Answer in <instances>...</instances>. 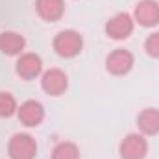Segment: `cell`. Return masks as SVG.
<instances>
[{
	"label": "cell",
	"mask_w": 159,
	"mask_h": 159,
	"mask_svg": "<svg viewBox=\"0 0 159 159\" xmlns=\"http://www.w3.org/2000/svg\"><path fill=\"white\" fill-rule=\"evenodd\" d=\"M83 35L78 30H61L54 35L52 39V48L54 52L63 57V59H72L83 52Z\"/></svg>",
	"instance_id": "1"
},
{
	"label": "cell",
	"mask_w": 159,
	"mask_h": 159,
	"mask_svg": "<svg viewBox=\"0 0 159 159\" xmlns=\"http://www.w3.org/2000/svg\"><path fill=\"white\" fill-rule=\"evenodd\" d=\"M135 30V20L131 17V13L128 11H120L115 13L113 17H109L104 24V32L109 39L113 41H126L131 37Z\"/></svg>",
	"instance_id": "2"
},
{
	"label": "cell",
	"mask_w": 159,
	"mask_h": 159,
	"mask_svg": "<svg viewBox=\"0 0 159 159\" xmlns=\"http://www.w3.org/2000/svg\"><path fill=\"white\" fill-rule=\"evenodd\" d=\"M37 141L30 133H13L7 141V156L9 159H35L37 157Z\"/></svg>",
	"instance_id": "3"
},
{
	"label": "cell",
	"mask_w": 159,
	"mask_h": 159,
	"mask_svg": "<svg viewBox=\"0 0 159 159\" xmlns=\"http://www.w3.org/2000/svg\"><path fill=\"white\" fill-rule=\"evenodd\" d=\"M148 150H150L148 139L139 131L128 133L119 144L120 159H146Z\"/></svg>",
	"instance_id": "4"
},
{
	"label": "cell",
	"mask_w": 159,
	"mask_h": 159,
	"mask_svg": "<svg viewBox=\"0 0 159 159\" xmlns=\"http://www.w3.org/2000/svg\"><path fill=\"white\" fill-rule=\"evenodd\" d=\"M41 89L48 94V96H63L69 89V76L65 70L54 67V69H46L41 74Z\"/></svg>",
	"instance_id": "5"
},
{
	"label": "cell",
	"mask_w": 159,
	"mask_h": 159,
	"mask_svg": "<svg viewBox=\"0 0 159 159\" xmlns=\"http://www.w3.org/2000/svg\"><path fill=\"white\" fill-rule=\"evenodd\" d=\"M135 57L128 48H115L106 57V70L111 76H126L131 72Z\"/></svg>",
	"instance_id": "6"
},
{
	"label": "cell",
	"mask_w": 159,
	"mask_h": 159,
	"mask_svg": "<svg viewBox=\"0 0 159 159\" xmlns=\"http://www.w3.org/2000/svg\"><path fill=\"white\" fill-rule=\"evenodd\" d=\"M15 72L19 78L24 81H32L35 78H41L43 74V59L35 52H24L15 61Z\"/></svg>",
	"instance_id": "7"
},
{
	"label": "cell",
	"mask_w": 159,
	"mask_h": 159,
	"mask_svg": "<svg viewBox=\"0 0 159 159\" xmlns=\"http://www.w3.org/2000/svg\"><path fill=\"white\" fill-rule=\"evenodd\" d=\"M135 24L143 28H156L159 24V2L157 0H139L131 13Z\"/></svg>",
	"instance_id": "8"
},
{
	"label": "cell",
	"mask_w": 159,
	"mask_h": 159,
	"mask_svg": "<svg viewBox=\"0 0 159 159\" xmlns=\"http://www.w3.org/2000/svg\"><path fill=\"white\" fill-rule=\"evenodd\" d=\"M44 117H46V111H44V106L39 100H24L17 109V119L26 128L41 126Z\"/></svg>",
	"instance_id": "9"
},
{
	"label": "cell",
	"mask_w": 159,
	"mask_h": 159,
	"mask_svg": "<svg viewBox=\"0 0 159 159\" xmlns=\"http://www.w3.org/2000/svg\"><path fill=\"white\" fill-rule=\"evenodd\" d=\"M24 50H26V39L22 34L13 30L0 32V52L4 56L19 57L20 54H24Z\"/></svg>",
	"instance_id": "10"
},
{
	"label": "cell",
	"mask_w": 159,
	"mask_h": 159,
	"mask_svg": "<svg viewBox=\"0 0 159 159\" xmlns=\"http://www.w3.org/2000/svg\"><path fill=\"white\" fill-rule=\"evenodd\" d=\"M67 11L65 0H35V13L44 22H57Z\"/></svg>",
	"instance_id": "11"
},
{
	"label": "cell",
	"mask_w": 159,
	"mask_h": 159,
	"mask_svg": "<svg viewBox=\"0 0 159 159\" xmlns=\"http://www.w3.org/2000/svg\"><path fill=\"white\" fill-rule=\"evenodd\" d=\"M137 129L144 137L159 135V107H144L137 115Z\"/></svg>",
	"instance_id": "12"
},
{
	"label": "cell",
	"mask_w": 159,
	"mask_h": 159,
	"mask_svg": "<svg viewBox=\"0 0 159 159\" xmlns=\"http://www.w3.org/2000/svg\"><path fill=\"white\" fill-rule=\"evenodd\" d=\"M50 159H81L80 146L72 141H59L52 148Z\"/></svg>",
	"instance_id": "13"
},
{
	"label": "cell",
	"mask_w": 159,
	"mask_h": 159,
	"mask_svg": "<svg viewBox=\"0 0 159 159\" xmlns=\"http://www.w3.org/2000/svg\"><path fill=\"white\" fill-rule=\"evenodd\" d=\"M19 102L9 91H0V119H9L17 115Z\"/></svg>",
	"instance_id": "14"
},
{
	"label": "cell",
	"mask_w": 159,
	"mask_h": 159,
	"mask_svg": "<svg viewBox=\"0 0 159 159\" xmlns=\"http://www.w3.org/2000/svg\"><path fill=\"white\" fill-rule=\"evenodd\" d=\"M144 52L154 57V59H159V30L157 32H152L146 39H144Z\"/></svg>",
	"instance_id": "15"
}]
</instances>
